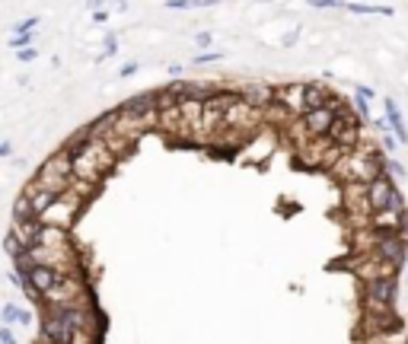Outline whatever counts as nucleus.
Instances as JSON below:
<instances>
[{
    "instance_id": "nucleus-6",
    "label": "nucleus",
    "mask_w": 408,
    "mask_h": 344,
    "mask_svg": "<svg viewBox=\"0 0 408 344\" xmlns=\"http://www.w3.org/2000/svg\"><path fill=\"white\" fill-rule=\"evenodd\" d=\"M300 121V131L306 134V138H322L325 131H329V124L335 121V109L332 105H319V109H306L303 115L297 118Z\"/></svg>"
},
{
    "instance_id": "nucleus-4",
    "label": "nucleus",
    "mask_w": 408,
    "mask_h": 344,
    "mask_svg": "<svg viewBox=\"0 0 408 344\" xmlns=\"http://www.w3.org/2000/svg\"><path fill=\"white\" fill-rule=\"evenodd\" d=\"M265 118L262 109H256V105H249L246 99H236L230 109H223V131H252V128H258Z\"/></svg>"
},
{
    "instance_id": "nucleus-25",
    "label": "nucleus",
    "mask_w": 408,
    "mask_h": 344,
    "mask_svg": "<svg viewBox=\"0 0 408 344\" xmlns=\"http://www.w3.org/2000/svg\"><path fill=\"white\" fill-rule=\"evenodd\" d=\"M217 58H221L217 51H201V55L192 58V61H195V64H211V61H217Z\"/></svg>"
},
{
    "instance_id": "nucleus-8",
    "label": "nucleus",
    "mask_w": 408,
    "mask_h": 344,
    "mask_svg": "<svg viewBox=\"0 0 408 344\" xmlns=\"http://www.w3.org/2000/svg\"><path fill=\"white\" fill-rule=\"evenodd\" d=\"M370 230H386V233H402V230L408 227V213L405 207L402 211H395V207H386V211H374L370 217Z\"/></svg>"
},
{
    "instance_id": "nucleus-21",
    "label": "nucleus",
    "mask_w": 408,
    "mask_h": 344,
    "mask_svg": "<svg viewBox=\"0 0 408 344\" xmlns=\"http://www.w3.org/2000/svg\"><path fill=\"white\" fill-rule=\"evenodd\" d=\"M354 112H357V118H370V99L354 93Z\"/></svg>"
},
{
    "instance_id": "nucleus-14",
    "label": "nucleus",
    "mask_w": 408,
    "mask_h": 344,
    "mask_svg": "<svg viewBox=\"0 0 408 344\" xmlns=\"http://www.w3.org/2000/svg\"><path fill=\"white\" fill-rule=\"evenodd\" d=\"M332 93L325 83H303V105L306 109H319V105H329Z\"/></svg>"
},
{
    "instance_id": "nucleus-2",
    "label": "nucleus",
    "mask_w": 408,
    "mask_h": 344,
    "mask_svg": "<svg viewBox=\"0 0 408 344\" xmlns=\"http://www.w3.org/2000/svg\"><path fill=\"white\" fill-rule=\"evenodd\" d=\"M32 182H35V185H45V188H51V192L61 194L64 188L70 185V153L67 150H58L51 159H45L42 169L35 172Z\"/></svg>"
},
{
    "instance_id": "nucleus-28",
    "label": "nucleus",
    "mask_w": 408,
    "mask_h": 344,
    "mask_svg": "<svg viewBox=\"0 0 408 344\" xmlns=\"http://www.w3.org/2000/svg\"><path fill=\"white\" fill-rule=\"evenodd\" d=\"M195 45H198V48H208V45H211V32L195 35Z\"/></svg>"
},
{
    "instance_id": "nucleus-26",
    "label": "nucleus",
    "mask_w": 408,
    "mask_h": 344,
    "mask_svg": "<svg viewBox=\"0 0 408 344\" xmlns=\"http://www.w3.org/2000/svg\"><path fill=\"white\" fill-rule=\"evenodd\" d=\"M16 58H20L22 64H29V61H32V58H35V48H32V45H26V48H20V51H16Z\"/></svg>"
},
{
    "instance_id": "nucleus-22",
    "label": "nucleus",
    "mask_w": 408,
    "mask_h": 344,
    "mask_svg": "<svg viewBox=\"0 0 408 344\" xmlns=\"http://www.w3.org/2000/svg\"><path fill=\"white\" fill-rule=\"evenodd\" d=\"M310 7H316V10H338V7H345V0H306Z\"/></svg>"
},
{
    "instance_id": "nucleus-16",
    "label": "nucleus",
    "mask_w": 408,
    "mask_h": 344,
    "mask_svg": "<svg viewBox=\"0 0 408 344\" xmlns=\"http://www.w3.org/2000/svg\"><path fill=\"white\" fill-rule=\"evenodd\" d=\"M0 319H4V325H13V322L32 325V312L22 310V306H16V303H7V306H4V310H0Z\"/></svg>"
},
{
    "instance_id": "nucleus-20",
    "label": "nucleus",
    "mask_w": 408,
    "mask_h": 344,
    "mask_svg": "<svg viewBox=\"0 0 408 344\" xmlns=\"http://www.w3.org/2000/svg\"><path fill=\"white\" fill-rule=\"evenodd\" d=\"M26 45H32V32H16L13 39H10V48H13V51L26 48Z\"/></svg>"
},
{
    "instance_id": "nucleus-3",
    "label": "nucleus",
    "mask_w": 408,
    "mask_h": 344,
    "mask_svg": "<svg viewBox=\"0 0 408 344\" xmlns=\"http://www.w3.org/2000/svg\"><path fill=\"white\" fill-rule=\"evenodd\" d=\"M395 296H399V281L395 274H380L364 281V300L367 310H393Z\"/></svg>"
},
{
    "instance_id": "nucleus-5",
    "label": "nucleus",
    "mask_w": 408,
    "mask_h": 344,
    "mask_svg": "<svg viewBox=\"0 0 408 344\" xmlns=\"http://www.w3.org/2000/svg\"><path fill=\"white\" fill-rule=\"evenodd\" d=\"M399 192L393 182V176L389 172H380V176H374V179L367 182V204H370V213L374 211H386L389 207V198Z\"/></svg>"
},
{
    "instance_id": "nucleus-23",
    "label": "nucleus",
    "mask_w": 408,
    "mask_h": 344,
    "mask_svg": "<svg viewBox=\"0 0 408 344\" xmlns=\"http://www.w3.org/2000/svg\"><path fill=\"white\" fill-rule=\"evenodd\" d=\"M0 344H20V338H16V331L10 325H0Z\"/></svg>"
},
{
    "instance_id": "nucleus-1",
    "label": "nucleus",
    "mask_w": 408,
    "mask_h": 344,
    "mask_svg": "<svg viewBox=\"0 0 408 344\" xmlns=\"http://www.w3.org/2000/svg\"><path fill=\"white\" fill-rule=\"evenodd\" d=\"M370 255L386 262L389 268L399 271L402 262H405V252H408V242L402 233H386V230H374V239H370Z\"/></svg>"
},
{
    "instance_id": "nucleus-19",
    "label": "nucleus",
    "mask_w": 408,
    "mask_h": 344,
    "mask_svg": "<svg viewBox=\"0 0 408 344\" xmlns=\"http://www.w3.org/2000/svg\"><path fill=\"white\" fill-rule=\"evenodd\" d=\"M112 55H118V39H115V32H105V45H103V55H99L96 61H105V58H112Z\"/></svg>"
},
{
    "instance_id": "nucleus-12",
    "label": "nucleus",
    "mask_w": 408,
    "mask_h": 344,
    "mask_svg": "<svg viewBox=\"0 0 408 344\" xmlns=\"http://www.w3.org/2000/svg\"><path fill=\"white\" fill-rule=\"evenodd\" d=\"M383 109H386V124L389 131L395 134V144H408V128H405V118H402V109L395 105V99H383Z\"/></svg>"
},
{
    "instance_id": "nucleus-17",
    "label": "nucleus",
    "mask_w": 408,
    "mask_h": 344,
    "mask_svg": "<svg viewBox=\"0 0 408 344\" xmlns=\"http://www.w3.org/2000/svg\"><path fill=\"white\" fill-rule=\"evenodd\" d=\"M341 10H348V13L354 16H393V7H376V4H345Z\"/></svg>"
},
{
    "instance_id": "nucleus-30",
    "label": "nucleus",
    "mask_w": 408,
    "mask_h": 344,
    "mask_svg": "<svg viewBox=\"0 0 408 344\" xmlns=\"http://www.w3.org/2000/svg\"><path fill=\"white\" fill-rule=\"evenodd\" d=\"M13 153V144L10 140H0V157H10Z\"/></svg>"
},
{
    "instance_id": "nucleus-29",
    "label": "nucleus",
    "mask_w": 408,
    "mask_h": 344,
    "mask_svg": "<svg viewBox=\"0 0 408 344\" xmlns=\"http://www.w3.org/2000/svg\"><path fill=\"white\" fill-rule=\"evenodd\" d=\"M138 67H140V64H138V61L125 64V67H121V77H131V74H138Z\"/></svg>"
},
{
    "instance_id": "nucleus-24",
    "label": "nucleus",
    "mask_w": 408,
    "mask_h": 344,
    "mask_svg": "<svg viewBox=\"0 0 408 344\" xmlns=\"http://www.w3.org/2000/svg\"><path fill=\"white\" fill-rule=\"evenodd\" d=\"M35 26H39V16H26V20H22V22H16V29H13V32H32Z\"/></svg>"
},
{
    "instance_id": "nucleus-27",
    "label": "nucleus",
    "mask_w": 408,
    "mask_h": 344,
    "mask_svg": "<svg viewBox=\"0 0 408 344\" xmlns=\"http://www.w3.org/2000/svg\"><path fill=\"white\" fill-rule=\"evenodd\" d=\"M166 7L169 10H188L192 7V0H166Z\"/></svg>"
},
{
    "instance_id": "nucleus-7",
    "label": "nucleus",
    "mask_w": 408,
    "mask_h": 344,
    "mask_svg": "<svg viewBox=\"0 0 408 344\" xmlns=\"http://www.w3.org/2000/svg\"><path fill=\"white\" fill-rule=\"evenodd\" d=\"M275 102L281 105L287 115L297 121L300 115L306 112V105H303V83H284V86H277L275 90Z\"/></svg>"
},
{
    "instance_id": "nucleus-9",
    "label": "nucleus",
    "mask_w": 408,
    "mask_h": 344,
    "mask_svg": "<svg viewBox=\"0 0 408 344\" xmlns=\"http://www.w3.org/2000/svg\"><path fill=\"white\" fill-rule=\"evenodd\" d=\"M42 335L48 344H70V335H74V329L70 325H64L61 319H58L55 310H48L42 316Z\"/></svg>"
},
{
    "instance_id": "nucleus-15",
    "label": "nucleus",
    "mask_w": 408,
    "mask_h": 344,
    "mask_svg": "<svg viewBox=\"0 0 408 344\" xmlns=\"http://www.w3.org/2000/svg\"><path fill=\"white\" fill-rule=\"evenodd\" d=\"M115 115H118V109L103 112V115H99L96 121L86 124V134H90V138H105V134H109L112 128H115Z\"/></svg>"
},
{
    "instance_id": "nucleus-13",
    "label": "nucleus",
    "mask_w": 408,
    "mask_h": 344,
    "mask_svg": "<svg viewBox=\"0 0 408 344\" xmlns=\"http://www.w3.org/2000/svg\"><path fill=\"white\" fill-rule=\"evenodd\" d=\"M345 204L354 213H367L370 217V204H367V185L364 182H345Z\"/></svg>"
},
{
    "instance_id": "nucleus-11",
    "label": "nucleus",
    "mask_w": 408,
    "mask_h": 344,
    "mask_svg": "<svg viewBox=\"0 0 408 344\" xmlns=\"http://www.w3.org/2000/svg\"><path fill=\"white\" fill-rule=\"evenodd\" d=\"M239 96L246 99L249 105H256V109H268L271 102H275V86L271 83H249V86H242Z\"/></svg>"
},
{
    "instance_id": "nucleus-18",
    "label": "nucleus",
    "mask_w": 408,
    "mask_h": 344,
    "mask_svg": "<svg viewBox=\"0 0 408 344\" xmlns=\"http://www.w3.org/2000/svg\"><path fill=\"white\" fill-rule=\"evenodd\" d=\"M35 213H32V207H29V198L26 194H20L16 198V204H13V220H32Z\"/></svg>"
},
{
    "instance_id": "nucleus-31",
    "label": "nucleus",
    "mask_w": 408,
    "mask_h": 344,
    "mask_svg": "<svg viewBox=\"0 0 408 344\" xmlns=\"http://www.w3.org/2000/svg\"><path fill=\"white\" fill-rule=\"evenodd\" d=\"M354 93H357V96H364V99H374V90H370V86H357Z\"/></svg>"
},
{
    "instance_id": "nucleus-10",
    "label": "nucleus",
    "mask_w": 408,
    "mask_h": 344,
    "mask_svg": "<svg viewBox=\"0 0 408 344\" xmlns=\"http://www.w3.org/2000/svg\"><path fill=\"white\" fill-rule=\"evenodd\" d=\"M22 194H26V198H29V207H32V213H35V217H42V213L48 211V207L55 204V201L61 198L64 192L58 194V192H51V188H45V185H35V182H29V185H26V192H22Z\"/></svg>"
},
{
    "instance_id": "nucleus-32",
    "label": "nucleus",
    "mask_w": 408,
    "mask_h": 344,
    "mask_svg": "<svg viewBox=\"0 0 408 344\" xmlns=\"http://www.w3.org/2000/svg\"><path fill=\"white\" fill-rule=\"evenodd\" d=\"M405 258H408V252H405Z\"/></svg>"
}]
</instances>
